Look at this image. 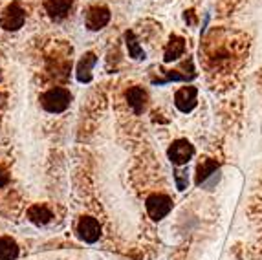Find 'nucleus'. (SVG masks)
<instances>
[{
  "label": "nucleus",
  "mask_w": 262,
  "mask_h": 260,
  "mask_svg": "<svg viewBox=\"0 0 262 260\" xmlns=\"http://www.w3.org/2000/svg\"><path fill=\"white\" fill-rule=\"evenodd\" d=\"M40 106L50 114H61L64 112L72 103V94L66 88L55 86L50 88L48 92H44L40 96Z\"/></svg>",
  "instance_id": "obj_1"
},
{
  "label": "nucleus",
  "mask_w": 262,
  "mask_h": 260,
  "mask_svg": "<svg viewBox=\"0 0 262 260\" xmlns=\"http://www.w3.org/2000/svg\"><path fill=\"white\" fill-rule=\"evenodd\" d=\"M24 20H26L24 9L20 8L18 2H13L4 9V13L0 17V26L6 31H17L24 26Z\"/></svg>",
  "instance_id": "obj_2"
},
{
  "label": "nucleus",
  "mask_w": 262,
  "mask_h": 260,
  "mask_svg": "<svg viewBox=\"0 0 262 260\" xmlns=\"http://www.w3.org/2000/svg\"><path fill=\"white\" fill-rule=\"evenodd\" d=\"M145 207H147V212L152 220H162L172 209V200L165 194H152L147 198Z\"/></svg>",
  "instance_id": "obj_3"
},
{
  "label": "nucleus",
  "mask_w": 262,
  "mask_h": 260,
  "mask_svg": "<svg viewBox=\"0 0 262 260\" xmlns=\"http://www.w3.org/2000/svg\"><path fill=\"white\" fill-rule=\"evenodd\" d=\"M192 154H194V147L187 139H178L169 148V160L174 165H185L192 158Z\"/></svg>",
  "instance_id": "obj_4"
},
{
  "label": "nucleus",
  "mask_w": 262,
  "mask_h": 260,
  "mask_svg": "<svg viewBox=\"0 0 262 260\" xmlns=\"http://www.w3.org/2000/svg\"><path fill=\"white\" fill-rule=\"evenodd\" d=\"M86 28L92 31H97L101 28H105L110 22V11L105 6H92V8L86 11Z\"/></svg>",
  "instance_id": "obj_5"
},
{
  "label": "nucleus",
  "mask_w": 262,
  "mask_h": 260,
  "mask_svg": "<svg viewBox=\"0 0 262 260\" xmlns=\"http://www.w3.org/2000/svg\"><path fill=\"white\" fill-rule=\"evenodd\" d=\"M77 233L79 236L88 244H94L99 240L101 236V226L99 222L92 216H84L79 220V226H77Z\"/></svg>",
  "instance_id": "obj_6"
},
{
  "label": "nucleus",
  "mask_w": 262,
  "mask_h": 260,
  "mask_svg": "<svg viewBox=\"0 0 262 260\" xmlns=\"http://www.w3.org/2000/svg\"><path fill=\"white\" fill-rule=\"evenodd\" d=\"M174 104L180 112H191L196 106V88L194 86H184L176 92L174 96Z\"/></svg>",
  "instance_id": "obj_7"
},
{
  "label": "nucleus",
  "mask_w": 262,
  "mask_h": 260,
  "mask_svg": "<svg viewBox=\"0 0 262 260\" xmlns=\"http://www.w3.org/2000/svg\"><path fill=\"white\" fill-rule=\"evenodd\" d=\"M44 9L55 20H62L66 15L70 13L72 0H44Z\"/></svg>",
  "instance_id": "obj_8"
},
{
  "label": "nucleus",
  "mask_w": 262,
  "mask_h": 260,
  "mask_svg": "<svg viewBox=\"0 0 262 260\" xmlns=\"http://www.w3.org/2000/svg\"><path fill=\"white\" fill-rule=\"evenodd\" d=\"M97 62V57L94 53H84L77 64V81L79 82H90L92 81V68Z\"/></svg>",
  "instance_id": "obj_9"
},
{
  "label": "nucleus",
  "mask_w": 262,
  "mask_h": 260,
  "mask_svg": "<svg viewBox=\"0 0 262 260\" xmlns=\"http://www.w3.org/2000/svg\"><path fill=\"white\" fill-rule=\"evenodd\" d=\"M127 101L136 114H141L147 106V92L140 86H134L127 92Z\"/></svg>",
  "instance_id": "obj_10"
},
{
  "label": "nucleus",
  "mask_w": 262,
  "mask_h": 260,
  "mask_svg": "<svg viewBox=\"0 0 262 260\" xmlns=\"http://www.w3.org/2000/svg\"><path fill=\"white\" fill-rule=\"evenodd\" d=\"M185 52V40L182 39V37H178V35H172L169 40V44H167L165 48V59L167 62L170 61H176V59H180V57L184 55Z\"/></svg>",
  "instance_id": "obj_11"
},
{
  "label": "nucleus",
  "mask_w": 262,
  "mask_h": 260,
  "mask_svg": "<svg viewBox=\"0 0 262 260\" xmlns=\"http://www.w3.org/2000/svg\"><path fill=\"white\" fill-rule=\"evenodd\" d=\"M28 218H30L33 224H37V226H46L48 222H52L53 214L46 205L37 204V205H33V207H30V211H28Z\"/></svg>",
  "instance_id": "obj_12"
},
{
  "label": "nucleus",
  "mask_w": 262,
  "mask_h": 260,
  "mask_svg": "<svg viewBox=\"0 0 262 260\" xmlns=\"http://www.w3.org/2000/svg\"><path fill=\"white\" fill-rule=\"evenodd\" d=\"M18 256V246L9 236H0V260H15Z\"/></svg>",
  "instance_id": "obj_13"
},
{
  "label": "nucleus",
  "mask_w": 262,
  "mask_h": 260,
  "mask_svg": "<svg viewBox=\"0 0 262 260\" xmlns=\"http://www.w3.org/2000/svg\"><path fill=\"white\" fill-rule=\"evenodd\" d=\"M125 40H127V48H128V55L132 57V59H145V52L143 48L140 46V42H138V39H136V35L132 33V31H127L125 33Z\"/></svg>",
  "instance_id": "obj_14"
},
{
  "label": "nucleus",
  "mask_w": 262,
  "mask_h": 260,
  "mask_svg": "<svg viewBox=\"0 0 262 260\" xmlns=\"http://www.w3.org/2000/svg\"><path fill=\"white\" fill-rule=\"evenodd\" d=\"M214 170H219V163H216V161H214V160L204 161V163L198 167V176H196V183H198V185H202V183L206 182V180L209 178Z\"/></svg>",
  "instance_id": "obj_15"
},
{
  "label": "nucleus",
  "mask_w": 262,
  "mask_h": 260,
  "mask_svg": "<svg viewBox=\"0 0 262 260\" xmlns=\"http://www.w3.org/2000/svg\"><path fill=\"white\" fill-rule=\"evenodd\" d=\"M219 182H220V170H214V172L211 174V178L202 183V187H204V189H207V191H213L214 185H216Z\"/></svg>",
  "instance_id": "obj_16"
},
{
  "label": "nucleus",
  "mask_w": 262,
  "mask_h": 260,
  "mask_svg": "<svg viewBox=\"0 0 262 260\" xmlns=\"http://www.w3.org/2000/svg\"><path fill=\"white\" fill-rule=\"evenodd\" d=\"M174 180L180 191H184L185 187H187V172H185V170H178V172L174 174Z\"/></svg>",
  "instance_id": "obj_17"
},
{
  "label": "nucleus",
  "mask_w": 262,
  "mask_h": 260,
  "mask_svg": "<svg viewBox=\"0 0 262 260\" xmlns=\"http://www.w3.org/2000/svg\"><path fill=\"white\" fill-rule=\"evenodd\" d=\"M167 81H187V77H185V75H180L174 70H170V72H167Z\"/></svg>",
  "instance_id": "obj_18"
},
{
  "label": "nucleus",
  "mask_w": 262,
  "mask_h": 260,
  "mask_svg": "<svg viewBox=\"0 0 262 260\" xmlns=\"http://www.w3.org/2000/svg\"><path fill=\"white\" fill-rule=\"evenodd\" d=\"M8 182H9V174L6 172L2 167H0V187H4V185H8Z\"/></svg>",
  "instance_id": "obj_19"
},
{
  "label": "nucleus",
  "mask_w": 262,
  "mask_h": 260,
  "mask_svg": "<svg viewBox=\"0 0 262 260\" xmlns=\"http://www.w3.org/2000/svg\"><path fill=\"white\" fill-rule=\"evenodd\" d=\"M0 99H2V96H0Z\"/></svg>",
  "instance_id": "obj_20"
}]
</instances>
